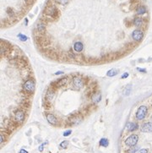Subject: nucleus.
Returning <instances> with one entry per match:
<instances>
[{"instance_id":"obj_20","label":"nucleus","mask_w":152,"mask_h":153,"mask_svg":"<svg viewBox=\"0 0 152 153\" xmlns=\"http://www.w3.org/2000/svg\"><path fill=\"white\" fill-rule=\"evenodd\" d=\"M100 145L101 146L106 147V146H108V145H109V141H108L107 139L102 138V139H101V140H100Z\"/></svg>"},{"instance_id":"obj_28","label":"nucleus","mask_w":152,"mask_h":153,"mask_svg":"<svg viewBox=\"0 0 152 153\" xmlns=\"http://www.w3.org/2000/svg\"><path fill=\"white\" fill-rule=\"evenodd\" d=\"M128 76V73H124L122 75V79H126Z\"/></svg>"},{"instance_id":"obj_25","label":"nucleus","mask_w":152,"mask_h":153,"mask_svg":"<svg viewBox=\"0 0 152 153\" xmlns=\"http://www.w3.org/2000/svg\"><path fill=\"white\" fill-rule=\"evenodd\" d=\"M46 144H47V142L43 143L42 145H41V146H39V148H38V150H39V152H42V151H43V149H44V146H45Z\"/></svg>"},{"instance_id":"obj_16","label":"nucleus","mask_w":152,"mask_h":153,"mask_svg":"<svg viewBox=\"0 0 152 153\" xmlns=\"http://www.w3.org/2000/svg\"><path fill=\"white\" fill-rule=\"evenodd\" d=\"M146 12H147V9H146V8L143 6V5H139V6H138L136 9V13L138 15H144V14H146Z\"/></svg>"},{"instance_id":"obj_17","label":"nucleus","mask_w":152,"mask_h":153,"mask_svg":"<svg viewBox=\"0 0 152 153\" xmlns=\"http://www.w3.org/2000/svg\"><path fill=\"white\" fill-rule=\"evenodd\" d=\"M127 128H128V129L130 132H133V131L136 130V129H138L139 125L135 123H128L127 124Z\"/></svg>"},{"instance_id":"obj_18","label":"nucleus","mask_w":152,"mask_h":153,"mask_svg":"<svg viewBox=\"0 0 152 153\" xmlns=\"http://www.w3.org/2000/svg\"><path fill=\"white\" fill-rule=\"evenodd\" d=\"M117 74H118V70H116V69H112V70H110L109 71H107L106 75H107L108 77H113V76L117 75Z\"/></svg>"},{"instance_id":"obj_2","label":"nucleus","mask_w":152,"mask_h":153,"mask_svg":"<svg viewBox=\"0 0 152 153\" xmlns=\"http://www.w3.org/2000/svg\"><path fill=\"white\" fill-rule=\"evenodd\" d=\"M147 108L145 106H140L136 112V118L138 120H143L147 114Z\"/></svg>"},{"instance_id":"obj_19","label":"nucleus","mask_w":152,"mask_h":153,"mask_svg":"<svg viewBox=\"0 0 152 153\" xmlns=\"http://www.w3.org/2000/svg\"><path fill=\"white\" fill-rule=\"evenodd\" d=\"M131 90H132V85H128L126 87L124 88V90H123V95L126 96V97L127 96H128L131 92Z\"/></svg>"},{"instance_id":"obj_31","label":"nucleus","mask_w":152,"mask_h":153,"mask_svg":"<svg viewBox=\"0 0 152 153\" xmlns=\"http://www.w3.org/2000/svg\"><path fill=\"white\" fill-rule=\"evenodd\" d=\"M63 74L62 71H58V72H56V73H55L56 75H58V74Z\"/></svg>"},{"instance_id":"obj_21","label":"nucleus","mask_w":152,"mask_h":153,"mask_svg":"<svg viewBox=\"0 0 152 153\" xmlns=\"http://www.w3.org/2000/svg\"><path fill=\"white\" fill-rule=\"evenodd\" d=\"M68 146V140H63L60 143V147L63 149H66Z\"/></svg>"},{"instance_id":"obj_6","label":"nucleus","mask_w":152,"mask_h":153,"mask_svg":"<svg viewBox=\"0 0 152 153\" xmlns=\"http://www.w3.org/2000/svg\"><path fill=\"white\" fill-rule=\"evenodd\" d=\"M144 37V32L141 30H134L132 32V38L136 42H139Z\"/></svg>"},{"instance_id":"obj_13","label":"nucleus","mask_w":152,"mask_h":153,"mask_svg":"<svg viewBox=\"0 0 152 153\" xmlns=\"http://www.w3.org/2000/svg\"><path fill=\"white\" fill-rule=\"evenodd\" d=\"M55 97V90L54 89H49L47 90L46 93V98L47 101H52Z\"/></svg>"},{"instance_id":"obj_24","label":"nucleus","mask_w":152,"mask_h":153,"mask_svg":"<svg viewBox=\"0 0 152 153\" xmlns=\"http://www.w3.org/2000/svg\"><path fill=\"white\" fill-rule=\"evenodd\" d=\"M71 133H72V130H70V129H69V130H66L63 133V136L64 137H67V136H68V135H71Z\"/></svg>"},{"instance_id":"obj_8","label":"nucleus","mask_w":152,"mask_h":153,"mask_svg":"<svg viewBox=\"0 0 152 153\" xmlns=\"http://www.w3.org/2000/svg\"><path fill=\"white\" fill-rule=\"evenodd\" d=\"M141 130H142V132H144V133H150V132H152V123L151 122H148V123L144 124L141 127Z\"/></svg>"},{"instance_id":"obj_3","label":"nucleus","mask_w":152,"mask_h":153,"mask_svg":"<svg viewBox=\"0 0 152 153\" xmlns=\"http://www.w3.org/2000/svg\"><path fill=\"white\" fill-rule=\"evenodd\" d=\"M139 140V136L137 135H131L128 138L125 139V145L128 146H136L137 142Z\"/></svg>"},{"instance_id":"obj_14","label":"nucleus","mask_w":152,"mask_h":153,"mask_svg":"<svg viewBox=\"0 0 152 153\" xmlns=\"http://www.w3.org/2000/svg\"><path fill=\"white\" fill-rule=\"evenodd\" d=\"M68 82V77H63V78H61L57 81L56 83V86L57 87H61V86H63V85H67Z\"/></svg>"},{"instance_id":"obj_7","label":"nucleus","mask_w":152,"mask_h":153,"mask_svg":"<svg viewBox=\"0 0 152 153\" xmlns=\"http://www.w3.org/2000/svg\"><path fill=\"white\" fill-rule=\"evenodd\" d=\"M46 27H47L46 23L41 20H39V21L37 22V31L39 34H42L43 32L45 31Z\"/></svg>"},{"instance_id":"obj_23","label":"nucleus","mask_w":152,"mask_h":153,"mask_svg":"<svg viewBox=\"0 0 152 153\" xmlns=\"http://www.w3.org/2000/svg\"><path fill=\"white\" fill-rule=\"evenodd\" d=\"M133 148H131L130 150L128 151V153H135L136 152H137V150H138V147L137 146H132Z\"/></svg>"},{"instance_id":"obj_9","label":"nucleus","mask_w":152,"mask_h":153,"mask_svg":"<svg viewBox=\"0 0 152 153\" xmlns=\"http://www.w3.org/2000/svg\"><path fill=\"white\" fill-rule=\"evenodd\" d=\"M47 122L50 124H52V125H56V124H58V119H57V118L52 113L47 114Z\"/></svg>"},{"instance_id":"obj_12","label":"nucleus","mask_w":152,"mask_h":153,"mask_svg":"<svg viewBox=\"0 0 152 153\" xmlns=\"http://www.w3.org/2000/svg\"><path fill=\"white\" fill-rule=\"evenodd\" d=\"M133 23H134V25L136 26V27H141V26L144 25V20H143V18L138 16V17H135V18L134 19Z\"/></svg>"},{"instance_id":"obj_1","label":"nucleus","mask_w":152,"mask_h":153,"mask_svg":"<svg viewBox=\"0 0 152 153\" xmlns=\"http://www.w3.org/2000/svg\"><path fill=\"white\" fill-rule=\"evenodd\" d=\"M36 88V82L33 79H29L23 84V89L27 93H33Z\"/></svg>"},{"instance_id":"obj_15","label":"nucleus","mask_w":152,"mask_h":153,"mask_svg":"<svg viewBox=\"0 0 152 153\" xmlns=\"http://www.w3.org/2000/svg\"><path fill=\"white\" fill-rule=\"evenodd\" d=\"M84 49V45L82 42H77L74 44V50H75L76 53H81Z\"/></svg>"},{"instance_id":"obj_5","label":"nucleus","mask_w":152,"mask_h":153,"mask_svg":"<svg viewBox=\"0 0 152 153\" xmlns=\"http://www.w3.org/2000/svg\"><path fill=\"white\" fill-rule=\"evenodd\" d=\"M25 118V112L22 110H17L15 111L14 112V119L17 123L20 124L24 121Z\"/></svg>"},{"instance_id":"obj_11","label":"nucleus","mask_w":152,"mask_h":153,"mask_svg":"<svg viewBox=\"0 0 152 153\" xmlns=\"http://www.w3.org/2000/svg\"><path fill=\"white\" fill-rule=\"evenodd\" d=\"M101 100V94L100 92L94 93L91 97V101L94 104H97L98 102H100Z\"/></svg>"},{"instance_id":"obj_22","label":"nucleus","mask_w":152,"mask_h":153,"mask_svg":"<svg viewBox=\"0 0 152 153\" xmlns=\"http://www.w3.org/2000/svg\"><path fill=\"white\" fill-rule=\"evenodd\" d=\"M18 37H19V39H20L21 42H26L28 40V37H26V36L23 35V34H19Z\"/></svg>"},{"instance_id":"obj_4","label":"nucleus","mask_w":152,"mask_h":153,"mask_svg":"<svg viewBox=\"0 0 152 153\" xmlns=\"http://www.w3.org/2000/svg\"><path fill=\"white\" fill-rule=\"evenodd\" d=\"M72 83H73L74 87L76 90H80L81 88L84 86V80L81 77H78V76H75L72 80Z\"/></svg>"},{"instance_id":"obj_26","label":"nucleus","mask_w":152,"mask_h":153,"mask_svg":"<svg viewBox=\"0 0 152 153\" xmlns=\"http://www.w3.org/2000/svg\"><path fill=\"white\" fill-rule=\"evenodd\" d=\"M139 153H148V150L147 149H141Z\"/></svg>"},{"instance_id":"obj_29","label":"nucleus","mask_w":152,"mask_h":153,"mask_svg":"<svg viewBox=\"0 0 152 153\" xmlns=\"http://www.w3.org/2000/svg\"><path fill=\"white\" fill-rule=\"evenodd\" d=\"M3 141H4V136L3 135H1V136H0V142H1V144L3 143Z\"/></svg>"},{"instance_id":"obj_27","label":"nucleus","mask_w":152,"mask_h":153,"mask_svg":"<svg viewBox=\"0 0 152 153\" xmlns=\"http://www.w3.org/2000/svg\"><path fill=\"white\" fill-rule=\"evenodd\" d=\"M137 70L139 72H144V73H146V70L145 69H140V68H137Z\"/></svg>"},{"instance_id":"obj_30","label":"nucleus","mask_w":152,"mask_h":153,"mask_svg":"<svg viewBox=\"0 0 152 153\" xmlns=\"http://www.w3.org/2000/svg\"><path fill=\"white\" fill-rule=\"evenodd\" d=\"M20 153H28V152L25 150V149H21V150L20 151Z\"/></svg>"},{"instance_id":"obj_10","label":"nucleus","mask_w":152,"mask_h":153,"mask_svg":"<svg viewBox=\"0 0 152 153\" xmlns=\"http://www.w3.org/2000/svg\"><path fill=\"white\" fill-rule=\"evenodd\" d=\"M81 120H82L81 117L74 116V117H71V118L68 119V122H69V124H71V125H76V124H79L80 123Z\"/></svg>"}]
</instances>
